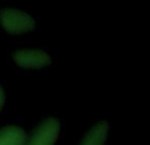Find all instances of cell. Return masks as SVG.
<instances>
[{"mask_svg":"<svg viewBox=\"0 0 150 145\" xmlns=\"http://www.w3.org/2000/svg\"><path fill=\"white\" fill-rule=\"evenodd\" d=\"M0 21L9 33H24L34 28V18L26 12L5 8L0 13Z\"/></svg>","mask_w":150,"mask_h":145,"instance_id":"cell-1","label":"cell"},{"mask_svg":"<svg viewBox=\"0 0 150 145\" xmlns=\"http://www.w3.org/2000/svg\"><path fill=\"white\" fill-rule=\"evenodd\" d=\"M58 135H59V122L50 117L36 128L25 145H53Z\"/></svg>","mask_w":150,"mask_h":145,"instance_id":"cell-2","label":"cell"},{"mask_svg":"<svg viewBox=\"0 0 150 145\" xmlns=\"http://www.w3.org/2000/svg\"><path fill=\"white\" fill-rule=\"evenodd\" d=\"M13 58L23 68H41L52 61V57L44 50H17L13 53Z\"/></svg>","mask_w":150,"mask_h":145,"instance_id":"cell-3","label":"cell"},{"mask_svg":"<svg viewBox=\"0 0 150 145\" xmlns=\"http://www.w3.org/2000/svg\"><path fill=\"white\" fill-rule=\"evenodd\" d=\"M26 135L21 128L7 125L0 129V145H25Z\"/></svg>","mask_w":150,"mask_h":145,"instance_id":"cell-4","label":"cell"},{"mask_svg":"<svg viewBox=\"0 0 150 145\" xmlns=\"http://www.w3.org/2000/svg\"><path fill=\"white\" fill-rule=\"evenodd\" d=\"M108 135V123L101 122L96 124L87 135L84 136L80 145H103Z\"/></svg>","mask_w":150,"mask_h":145,"instance_id":"cell-5","label":"cell"},{"mask_svg":"<svg viewBox=\"0 0 150 145\" xmlns=\"http://www.w3.org/2000/svg\"><path fill=\"white\" fill-rule=\"evenodd\" d=\"M4 99H5L4 91H3L1 86H0V108H1V107H3V104H4Z\"/></svg>","mask_w":150,"mask_h":145,"instance_id":"cell-6","label":"cell"}]
</instances>
